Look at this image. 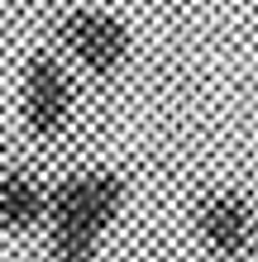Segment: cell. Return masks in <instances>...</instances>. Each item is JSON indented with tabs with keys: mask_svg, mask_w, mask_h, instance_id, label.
Wrapping results in <instances>:
<instances>
[{
	"mask_svg": "<svg viewBox=\"0 0 258 262\" xmlns=\"http://www.w3.org/2000/svg\"><path fill=\"white\" fill-rule=\"evenodd\" d=\"M191 238L215 262H244L258 248V205L239 186H206L191 205Z\"/></svg>",
	"mask_w": 258,
	"mask_h": 262,
	"instance_id": "cell-4",
	"label": "cell"
},
{
	"mask_svg": "<svg viewBox=\"0 0 258 262\" xmlns=\"http://www.w3.org/2000/svg\"><path fill=\"white\" fill-rule=\"evenodd\" d=\"M53 48L67 57L77 72L110 81L129 67L134 57V34L115 10L105 5H67L53 19Z\"/></svg>",
	"mask_w": 258,
	"mask_h": 262,
	"instance_id": "cell-3",
	"label": "cell"
},
{
	"mask_svg": "<svg viewBox=\"0 0 258 262\" xmlns=\"http://www.w3.org/2000/svg\"><path fill=\"white\" fill-rule=\"evenodd\" d=\"M48 205H53V186L38 172H29L19 162H0V234L29 238L48 229Z\"/></svg>",
	"mask_w": 258,
	"mask_h": 262,
	"instance_id": "cell-5",
	"label": "cell"
},
{
	"mask_svg": "<svg viewBox=\"0 0 258 262\" xmlns=\"http://www.w3.org/2000/svg\"><path fill=\"white\" fill-rule=\"evenodd\" d=\"M77 124V76L57 48H34L19 67V129L29 143L53 148Z\"/></svg>",
	"mask_w": 258,
	"mask_h": 262,
	"instance_id": "cell-2",
	"label": "cell"
},
{
	"mask_svg": "<svg viewBox=\"0 0 258 262\" xmlns=\"http://www.w3.org/2000/svg\"><path fill=\"white\" fill-rule=\"evenodd\" d=\"M129 205V181L115 167H77L53 181L48 205V257L53 262H96L105 238L115 234L120 214Z\"/></svg>",
	"mask_w": 258,
	"mask_h": 262,
	"instance_id": "cell-1",
	"label": "cell"
}]
</instances>
